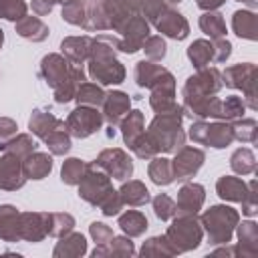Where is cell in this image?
<instances>
[{
	"instance_id": "obj_59",
	"label": "cell",
	"mask_w": 258,
	"mask_h": 258,
	"mask_svg": "<svg viewBox=\"0 0 258 258\" xmlns=\"http://www.w3.org/2000/svg\"><path fill=\"white\" fill-rule=\"evenodd\" d=\"M238 2H244V4H248L250 8H254V6L258 4V0H238Z\"/></svg>"
},
{
	"instance_id": "obj_45",
	"label": "cell",
	"mask_w": 258,
	"mask_h": 258,
	"mask_svg": "<svg viewBox=\"0 0 258 258\" xmlns=\"http://www.w3.org/2000/svg\"><path fill=\"white\" fill-rule=\"evenodd\" d=\"M42 141L46 143V147H48V151H50L52 155H64V153L71 149V135H69L67 127L48 133Z\"/></svg>"
},
{
	"instance_id": "obj_23",
	"label": "cell",
	"mask_w": 258,
	"mask_h": 258,
	"mask_svg": "<svg viewBox=\"0 0 258 258\" xmlns=\"http://www.w3.org/2000/svg\"><path fill=\"white\" fill-rule=\"evenodd\" d=\"M62 127H67L62 119H56L52 113L42 111V109L32 111L30 121H28L30 133H34V135L40 137V139H44L48 133H52V131H56V129H62Z\"/></svg>"
},
{
	"instance_id": "obj_12",
	"label": "cell",
	"mask_w": 258,
	"mask_h": 258,
	"mask_svg": "<svg viewBox=\"0 0 258 258\" xmlns=\"http://www.w3.org/2000/svg\"><path fill=\"white\" fill-rule=\"evenodd\" d=\"M204 159H206V153L198 147H189V145H183L181 149L175 151V157L171 159V171H173V179L177 181H187L191 179L200 167L204 165Z\"/></svg>"
},
{
	"instance_id": "obj_17",
	"label": "cell",
	"mask_w": 258,
	"mask_h": 258,
	"mask_svg": "<svg viewBox=\"0 0 258 258\" xmlns=\"http://www.w3.org/2000/svg\"><path fill=\"white\" fill-rule=\"evenodd\" d=\"M103 119L111 125V127H117L123 117L131 111V99L127 93L123 91H111L105 95V101H103Z\"/></svg>"
},
{
	"instance_id": "obj_7",
	"label": "cell",
	"mask_w": 258,
	"mask_h": 258,
	"mask_svg": "<svg viewBox=\"0 0 258 258\" xmlns=\"http://www.w3.org/2000/svg\"><path fill=\"white\" fill-rule=\"evenodd\" d=\"M187 135L194 143L210 145V147H216V149H224L234 141L232 123H228V121H216V123H206L204 119L194 121Z\"/></svg>"
},
{
	"instance_id": "obj_47",
	"label": "cell",
	"mask_w": 258,
	"mask_h": 258,
	"mask_svg": "<svg viewBox=\"0 0 258 258\" xmlns=\"http://www.w3.org/2000/svg\"><path fill=\"white\" fill-rule=\"evenodd\" d=\"M151 204H153V212H155V216H157L161 222H167V220H171V218L177 214L175 200L169 198L167 194H159V196H155V198L151 200Z\"/></svg>"
},
{
	"instance_id": "obj_14",
	"label": "cell",
	"mask_w": 258,
	"mask_h": 258,
	"mask_svg": "<svg viewBox=\"0 0 258 258\" xmlns=\"http://www.w3.org/2000/svg\"><path fill=\"white\" fill-rule=\"evenodd\" d=\"M89 77L93 81H97L101 87H109V85H119L125 81L127 71L125 67L117 60V58H101V60H89V69H87Z\"/></svg>"
},
{
	"instance_id": "obj_16",
	"label": "cell",
	"mask_w": 258,
	"mask_h": 258,
	"mask_svg": "<svg viewBox=\"0 0 258 258\" xmlns=\"http://www.w3.org/2000/svg\"><path fill=\"white\" fill-rule=\"evenodd\" d=\"M153 26H155L161 34H165V36H169V38H173V40H183V38L189 34V22L185 20L183 14H179V12L173 10V8H165V10L159 14V18L155 20Z\"/></svg>"
},
{
	"instance_id": "obj_50",
	"label": "cell",
	"mask_w": 258,
	"mask_h": 258,
	"mask_svg": "<svg viewBox=\"0 0 258 258\" xmlns=\"http://www.w3.org/2000/svg\"><path fill=\"white\" fill-rule=\"evenodd\" d=\"M167 8V2L165 0H141V6H139V14L149 22V24H155V20L159 18V14Z\"/></svg>"
},
{
	"instance_id": "obj_61",
	"label": "cell",
	"mask_w": 258,
	"mask_h": 258,
	"mask_svg": "<svg viewBox=\"0 0 258 258\" xmlns=\"http://www.w3.org/2000/svg\"><path fill=\"white\" fill-rule=\"evenodd\" d=\"M165 2H181V0H165Z\"/></svg>"
},
{
	"instance_id": "obj_13",
	"label": "cell",
	"mask_w": 258,
	"mask_h": 258,
	"mask_svg": "<svg viewBox=\"0 0 258 258\" xmlns=\"http://www.w3.org/2000/svg\"><path fill=\"white\" fill-rule=\"evenodd\" d=\"M149 91H151L149 105H151V109L155 113H171V111L181 107L175 101V79H173V75L169 71Z\"/></svg>"
},
{
	"instance_id": "obj_18",
	"label": "cell",
	"mask_w": 258,
	"mask_h": 258,
	"mask_svg": "<svg viewBox=\"0 0 258 258\" xmlns=\"http://www.w3.org/2000/svg\"><path fill=\"white\" fill-rule=\"evenodd\" d=\"M46 236V212H20V240L36 244Z\"/></svg>"
},
{
	"instance_id": "obj_33",
	"label": "cell",
	"mask_w": 258,
	"mask_h": 258,
	"mask_svg": "<svg viewBox=\"0 0 258 258\" xmlns=\"http://www.w3.org/2000/svg\"><path fill=\"white\" fill-rule=\"evenodd\" d=\"M36 147H38V143L32 139L30 133H16L10 139H4L0 143V151L2 153H12V155H16L20 159H24L32 151H36Z\"/></svg>"
},
{
	"instance_id": "obj_34",
	"label": "cell",
	"mask_w": 258,
	"mask_h": 258,
	"mask_svg": "<svg viewBox=\"0 0 258 258\" xmlns=\"http://www.w3.org/2000/svg\"><path fill=\"white\" fill-rule=\"evenodd\" d=\"M187 58L191 60V64L198 71L204 69V67L214 64V42L212 40H206V38L194 40L187 46Z\"/></svg>"
},
{
	"instance_id": "obj_54",
	"label": "cell",
	"mask_w": 258,
	"mask_h": 258,
	"mask_svg": "<svg viewBox=\"0 0 258 258\" xmlns=\"http://www.w3.org/2000/svg\"><path fill=\"white\" fill-rule=\"evenodd\" d=\"M214 42V64H220V62H226L232 54V44L230 40L226 38H216L212 40Z\"/></svg>"
},
{
	"instance_id": "obj_44",
	"label": "cell",
	"mask_w": 258,
	"mask_h": 258,
	"mask_svg": "<svg viewBox=\"0 0 258 258\" xmlns=\"http://www.w3.org/2000/svg\"><path fill=\"white\" fill-rule=\"evenodd\" d=\"M139 256H177V252L173 250V246L167 242L165 236H153L143 242Z\"/></svg>"
},
{
	"instance_id": "obj_32",
	"label": "cell",
	"mask_w": 258,
	"mask_h": 258,
	"mask_svg": "<svg viewBox=\"0 0 258 258\" xmlns=\"http://www.w3.org/2000/svg\"><path fill=\"white\" fill-rule=\"evenodd\" d=\"M119 196L123 200L125 206H131V208H139V206H145L151 196H149V189L145 187L143 181L139 179H129L125 181L121 187H119Z\"/></svg>"
},
{
	"instance_id": "obj_9",
	"label": "cell",
	"mask_w": 258,
	"mask_h": 258,
	"mask_svg": "<svg viewBox=\"0 0 258 258\" xmlns=\"http://www.w3.org/2000/svg\"><path fill=\"white\" fill-rule=\"evenodd\" d=\"M111 189H113L111 177L105 171H101L95 163H89L83 179L79 181V198L91 206H99Z\"/></svg>"
},
{
	"instance_id": "obj_39",
	"label": "cell",
	"mask_w": 258,
	"mask_h": 258,
	"mask_svg": "<svg viewBox=\"0 0 258 258\" xmlns=\"http://www.w3.org/2000/svg\"><path fill=\"white\" fill-rule=\"evenodd\" d=\"M119 127H121V131H123V141H125V145H133V141L145 131V119H143V113L141 111H129L125 117H123V121L119 123Z\"/></svg>"
},
{
	"instance_id": "obj_36",
	"label": "cell",
	"mask_w": 258,
	"mask_h": 258,
	"mask_svg": "<svg viewBox=\"0 0 258 258\" xmlns=\"http://www.w3.org/2000/svg\"><path fill=\"white\" fill-rule=\"evenodd\" d=\"M95 0H64L62 4V20L73 26H85L87 14Z\"/></svg>"
},
{
	"instance_id": "obj_28",
	"label": "cell",
	"mask_w": 258,
	"mask_h": 258,
	"mask_svg": "<svg viewBox=\"0 0 258 258\" xmlns=\"http://www.w3.org/2000/svg\"><path fill=\"white\" fill-rule=\"evenodd\" d=\"M83 254H87V240L83 234L77 232H69L67 236H62L52 250L54 258H77Z\"/></svg>"
},
{
	"instance_id": "obj_46",
	"label": "cell",
	"mask_w": 258,
	"mask_h": 258,
	"mask_svg": "<svg viewBox=\"0 0 258 258\" xmlns=\"http://www.w3.org/2000/svg\"><path fill=\"white\" fill-rule=\"evenodd\" d=\"M232 133H234V139L242 143H254L258 135V125L254 119H236L232 121Z\"/></svg>"
},
{
	"instance_id": "obj_2",
	"label": "cell",
	"mask_w": 258,
	"mask_h": 258,
	"mask_svg": "<svg viewBox=\"0 0 258 258\" xmlns=\"http://www.w3.org/2000/svg\"><path fill=\"white\" fill-rule=\"evenodd\" d=\"M183 109H175L171 113H157L149 123L145 135L157 149V153H175L185 145V133L181 129Z\"/></svg>"
},
{
	"instance_id": "obj_38",
	"label": "cell",
	"mask_w": 258,
	"mask_h": 258,
	"mask_svg": "<svg viewBox=\"0 0 258 258\" xmlns=\"http://www.w3.org/2000/svg\"><path fill=\"white\" fill-rule=\"evenodd\" d=\"M198 24H200L202 32L210 36V40L226 38V32H228V30H226V20H224V16H222L220 12H216V10H206V12L200 16Z\"/></svg>"
},
{
	"instance_id": "obj_1",
	"label": "cell",
	"mask_w": 258,
	"mask_h": 258,
	"mask_svg": "<svg viewBox=\"0 0 258 258\" xmlns=\"http://www.w3.org/2000/svg\"><path fill=\"white\" fill-rule=\"evenodd\" d=\"M40 77L54 91V101L62 105L75 99L77 87L85 81V69L67 60L62 54H46L40 60Z\"/></svg>"
},
{
	"instance_id": "obj_31",
	"label": "cell",
	"mask_w": 258,
	"mask_h": 258,
	"mask_svg": "<svg viewBox=\"0 0 258 258\" xmlns=\"http://www.w3.org/2000/svg\"><path fill=\"white\" fill-rule=\"evenodd\" d=\"M165 73H167V69L161 67V64H155L153 60H139L133 69V79L139 87L151 89Z\"/></svg>"
},
{
	"instance_id": "obj_35",
	"label": "cell",
	"mask_w": 258,
	"mask_h": 258,
	"mask_svg": "<svg viewBox=\"0 0 258 258\" xmlns=\"http://www.w3.org/2000/svg\"><path fill=\"white\" fill-rule=\"evenodd\" d=\"M119 228L123 230L125 236L129 238H137L143 236L147 230V218L143 212L139 210H127L123 214H119Z\"/></svg>"
},
{
	"instance_id": "obj_10",
	"label": "cell",
	"mask_w": 258,
	"mask_h": 258,
	"mask_svg": "<svg viewBox=\"0 0 258 258\" xmlns=\"http://www.w3.org/2000/svg\"><path fill=\"white\" fill-rule=\"evenodd\" d=\"M101 171H105L109 177L113 179H119V181H125L131 177L133 173V161L129 157V153H125L123 149L119 147H109V149H103L97 159L93 161Z\"/></svg>"
},
{
	"instance_id": "obj_26",
	"label": "cell",
	"mask_w": 258,
	"mask_h": 258,
	"mask_svg": "<svg viewBox=\"0 0 258 258\" xmlns=\"http://www.w3.org/2000/svg\"><path fill=\"white\" fill-rule=\"evenodd\" d=\"M216 191L222 200L226 202H242L248 194V183L242 177H234V175H224L216 181Z\"/></svg>"
},
{
	"instance_id": "obj_53",
	"label": "cell",
	"mask_w": 258,
	"mask_h": 258,
	"mask_svg": "<svg viewBox=\"0 0 258 258\" xmlns=\"http://www.w3.org/2000/svg\"><path fill=\"white\" fill-rule=\"evenodd\" d=\"M89 234H91V238L95 240L97 246H107L111 242V238L115 236L113 230L107 224H103V222H93L89 226Z\"/></svg>"
},
{
	"instance_id": "obj_15",
	"label": "cell",
	"mask_w": 258,
	"mask_h": 258,
	"mask_svg": "<svg viewBox=\"0 0 258 258\" xmlns=\"http://www.w3.org/2000/svg\"><path fill=\"white\" fill-rule=\"evenodd\" d=\"M26 183V175L22 171V159L12 153L0 155V189L16 191Z\"/></svg>"
},
{
	"instance_id": "obj_25",
	"label": "cell",
	"mask_w": 258,
	"mask_h": 258,
	"mask_svg": "<svg viewBox=\"0 0 258 258\" xmlns=\"http://www.w3.org/2000/svg\"><path fill=\"white\" fill-rule=\"evenodd\" d=\"M246 111V103L242 97H236V95H230L226 99H218L216 107H214V115L212 119H218V121H236V119H242Z\"/></svg>"
},
{
	"instance_id": "obj_52",
	"label": "cell",
	"mask_w": 258,
	"mask_h": 258,
	"mask_svg": "<svg viewBox=\"0 0 258 258\" xmlns=\"http://www.w3.org/2000/svg\"><path fill=\"white\" fill-rule=\"evenodd\" d=\"M123 200H121V196H119V191H115V189H111L105 198H103V202L99 204V208H101V212H103V216H119L121 214V210H123Z\"/></svg>"
},
{
	"instance_id": "obj_51",
	"label": "cell",
	"mask_w": 258,
	"mask_h": 258,
	"mask_svg": "<svg viewBox=\"0 0 258 258\" xmlns=\"http://www.w3.org/2000/svg\"><path fill=\"white\" fill-rule=\"evenodd\" d=\"M107 248H109V256H133L135 254L133 242L129 236H113Z\"/></svg>"
},
{
	"instance_id": "obj_8",
	"label": "cell",
	"mask_w": 258,
	"mask_h": 258,
	"mask_svg": "<svg viewBox=\"0 0 258 258\" xmlns=\"http://www.w3.org/2000/svg\"><path fill=\"white\" fill-rule=\"evenodd\" d=\"M103 123H105L103 113L97 107H89V105H79L64 119L69 135L71 137H79V139H85V137L97 133L103 127Z\"/></svg>"
},
{
	"instance_id": "obj_30",
	"label": "cell",
	"mask_w": 258,
	"mask_h": 258,
	"mask_svg": "<svg viewBox=\"0 0 258 258\" xmlns=\"http://www.w3.org/2000/svg\"><path fill=\"white\" fill-rule=\"evenodd\" d=\"M232 28L240 38L256 40L258 38V16L252 10H236L232 16Z\"/></svg>"
},
{
	"instance_id": "obj_24",
	"label": "cell",
	"mask_w": 258,
	"mask_h": 258,
	"mask_svg": "<svg viewBox=\"0 0 258 258\" xmlns=\"http://www.w3.org/2000/svg\"><path fill=\"white\" fill-rule=\"evenodd\" d=\"M236 232H238V248H236V254H242V256H256L258 254V226L256 222L248 220V222H238L236 226Z\"/></svg>"
},
{
	"instance_id": "obj_22",
	"label": "cell",
	"mask_w": 258,
	"mask_h": 258,
	"mask_svg": "<svg viewBox=\"0 0 258 258\" xmlns=\"http://www.w3.org/2000/svg\"><path fill=\"white\" fill-rule=\"evenodd\" d=\"M60 50L62 56L75 64H83L89 58V50H91V36L83 34V36H67L60 42Z\"/></svg>"
},
{
	"instance_id": "obj_3",
	"label": "cell",
	"mask_w": 258,
	"mask_h": 258,
	"mask_svg": "<svg viewBox=\"0 0 258 258\" xmlns=\"http://www.w3.org/2000/svg\"><path fill=\"white\" fill-rule=\"evenodd\" d=\"M240 214L230 206H212L200 216V224L208 234L210 244H228L236 232Z\"/></svg>"
},
{
	"instance_id": "obj_27",
	"label": "cell",
	"mask_w": 258,
	"mask_h": 258,
	"mask_svg": "<svg viewBox=\"0 0 258 258\" xmlns=\"http://www.w3.org/2000/svg\"><path fill=\"white\" fill-rule=\"evenodd\" d=\"M16 24V34L26 38V40H32V42H42L48 38V26L38 18V16H22Z\"/></svg>"
},
{
	"instance_id": "obj_6",
	"label": "cell",
	"mask_w": 258,
	"mask_h": 258,
	"mask_svg": "<svg viewBox=\"0 0 258 258\" xmlns=\"http://www.w3.org/2000/svg\"><path fill=\"white\" fill-rule=\"evenodd\" d=\"M222 87H224L222 73L216 67H204L185 81L181 89V97H183V103H189V101H198L210 95H218Z\"/></svg>"
},
{
	"instance_id": "obj_21",
	"label": "cell",
	"mask_w": 258,
	"mask_h": 258,
	"mask_svg": "<svg viewBox=\"0 0 258 258\" xmlns=\"http://www.w3.org/2000/svg\"><path fill=\"white\" fill-rule=\"evenodd\" d=\"M0 240L4 242L20 240V212L10 204L0 206Z\"/></svg>"
},
{
	"instance_id": "obj_49",
	"label": "cell",
	"mask_w": 258,
	"mask_h": 258,
	"mask_svg": "<svg viewBox=\"0 0 258 258\" xmlns=\"http://www.w3.org/2000/svg\"><path fill=\"white\" fill-rule=\"evenodd\" d=\"M141 50L145 52L147 60L157 62V60H163V58H165L167 46H165V40H163L159 34H155V36H147V38H145V42H143Z\"/></svg>"
},
{
	"instance_id": "obj_56",
	"label": "cell",
	"mask_w": 258,
	"mask_h": 258,
	"mask_svg": "<svg viewBox=\"0 0 258 258\" xmlns=\"http://www.w3.org/2000/svg\"><path fill=\"white\" fill-rule=\"evenodd\" d=\"M56 2L64 4V0H32V10L36 12V16H44L54 8Z\"/></svg>"
},
{
	"instance_id": "obj_42",
	"label": "cell",
	"mask_w": 258,
	"mask_h": 258,
	"mask_svg": "<svg viewBox=\"0 0 258 258\" xmlns=\"http://www.w3.org/2000/svg\"><path fill=\"white\" fill-rule=\"evenodd\" d=\"M230 167L238 175H250L256 171V155L250 147H238L230 157Z\"/></svg>"
},
{
	"instance_id": "obj_19",
	"label": "cell",
	"mask_w": 258,
	"mask_h": 258,
	"mask_svg": "<svg viewBox=\"0 0 258 258\" xmlns=\"http://www.w3.org/2000/svg\"><path fill=\"white\" fill-rule=\"evenodd\" d=\"M204 200H206L204 185H200V183L181 185V189L177 191V200H175L177 214H198L204 206Z\"/></svg>"
},
{
	"instance_id": "obj_29",
	"label": "cell",
	"mask_w": 258,
	"mask_h": 258,
	"mask_svg": "<svg viewBox=\"0 0 258 258\" xmlns=\"http://www.w3.org/2000/svg\"><path fill=\"white\" fill-rule=\"evenodd\" d=\"M117 52H119V36L117 34H97L95 38H91L89 60L115 58Z\"/></svg>"
},
{
	"instance_id": "obj_58",
	"label": "cell",
	"mask_w": 258,
	"mask_h": 258,
	"mask_svg": "<svg viewBox=\"0 0 258 258\" xmlns=\"http://www.w3.org/2000/svg\"><path fill=\"white\" fill-rule=\"evenodd\" d=\"M226 0H196V6L202 10H216L224 4Z\"/></svg>"
},
{
	"instance_id": "obj_4",
	"label": "cell",
	"mask_w": 258,
	"mask_h": 258,
	"mask_svg": "<svg viewBox=\"0 0 258 258\" xmlns=\"http://www.w3.org/2000/svg\"><path fill=\"white\" fill-rule=\"evenodd\" d=\"M171 226L165 232L167 242L177 254L196 250L204 238V228L198 220V214H177L171 218Z\"/></svg>"
},
{
	"instance_id": "obj_20",
	"label": "cell",
	"mask_w": 258,
	"mask_h": 258,
	"mask_svg": "<svg viewBox=\"0 0 258 258\" xmlns=\"http://www.w3.org/2000/svg\"><path fill=\"white\" fill-rule=\"evenodd\" d=\"M22 171L26 179H44L52 171V153L32 151L22 159Z\"/></svg>"
},
{
	"instance_id": "obj_40",
	"label": "cell",
	"mask_w": 258,
	"mask_h": 258,
	"mask_svg": "<svg viewBox=\"0 0 258 258\" xmlns=\"http://www.w3.org/2000/svg\"><path fill=\"white\" fill-rule=\"evenodd\" d=\"M147 175L155 185H169L173 181V171H171V159L167 157H151L147 165Z\"/></svg>"
},
{
	"instance_id": "obj_11",
	"label": "cell",
	"mask_w": 258,
	"mask_h": 258,
	"mask_svg": "<svg viewBox=\"0 0 258 258\" xmlns=\"http://www.w3.org/2000/svg\"><path fill=\"white\" fill-rule=\"evenodd\" d=\"M147 36H149V22L137 12L119 30V50L127 52V54L137 52V50H141Z\"/></svg>"
},
{
	"instance_id": "obj_60",
	"label": "cell",
	"mask_w": 258,
	"mask_h": 258,
	"mask_svg": "<svg viewBox=\"0 0 258 258\" xmlns=\"http://www.w3.org/2000/svg\"><path fill=\"white\" fill-rule=\"evenodd\" d=\"M2 42H4V32H2V28H0V48H2Z\"/></svg>"
},
{
	"instance_id": "obj_5",
	"label": "cell",
	"mask_w": 258,
	"mask_h": 258,
	"mask_svg": "<svg viewBox=\"0 0 258 258\" xmlns=\"http://www.w3.org/2000/svg\"><path fill=\"white\" fill-rule=\"evenodd\" d=\"M256 64L252 62H240V64H232L222 73V83L230 89H238L244 93V103L248 109H256Z\"/></svg>"
},
{
	"instance_id": "obj_37",
	"label": "cell",
	"mask_w": 258,
	"mask_h": 258,
	"mask_svg": "<svg viewBox=\"0 0 258 258\" xmlns=\"http://www.w3.org/2000/svg\"><path fill=\"white\" fill-rule=\"evenodd\" d=\"M105 89L99 83H91V81H83L77 91H75V101L79 105H89V107H101L105 101Z\"/></svg>"
},
{
	"instance_id": "obj_48",
	"label": "cell",
	"mask_w": 258,
	"mask_h": 258,
	"mask_svg": "<svg viewBox=\"0 0 258 258\" xmlns=\"http://www.w3.org/2000/svg\"><path fill=\"white\" fill-rule=\"evenodd\" d=\"M28 6L24 0H0V18L18 22L22 16H26Z\"/></svg>"
},
{
	"instance_id": "obj_55",
	"label": "cell",
	"mask_w": 258,
	"mask_h": 258,
	"mask_svg": "<svg viewBox=\"0 0 258 258\" xmlns=\"http://www.w3.org/2000/svg\"><path fill=\"white\" fill-rule=\"evenodd\" d=\"M240 204H242V212L246 216H254L256 214V181L254 179L248 183V194Z\"/></svg>"
},
{
	"instance_id": "obj_57",
	"label": "cell",
	"mask_w": 258,
	"mask_h": 258,
	"mask_svg": "<svg viewBox=\"0 0 258 258\" xmlns=\"http://www.w3.org/2000/svg\"><path fill=\"white\" fill-rule=\"evenodd\" d=\"M16 123L12 121V119H8V117H0V139L4 141V139H10L12 135H16Z\"/></svg>"
},
{
	"instance_id": "obj_41",
	"label": "cell",
	"mask_w": 258,
	"mask_h": 258,
	"mask_svg": "<svg viewBox=\"0 0 258 258\" xmlns=\"http://www.w3.org/2000/svg\"><path fill=\"white\" fill-rule=\"evenodd\" d=\"M75 228V218L67 212H46V232L48 236L62 238Z\"/></svg>"
},
{
	"instance_id": "obj_43",
	"label": "cell",
	"mask_w": 258,
	"mask_h": 258,
	"mask_svg": "<svg viewBox=\"0 0 258 258\" xmlns=\"http://www.w3.org/2000/svg\"><path fill=\"white\" fill-rule=\"evenodd\" d=\"M87 167H89V163H85V161L79 159V157H69V159H64L62 169H60V179H62V183H67V185H79V181L83 179Z\"/></svg>"
}]
</instances>
